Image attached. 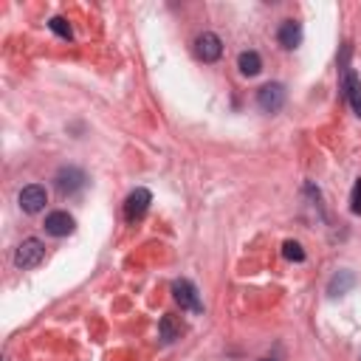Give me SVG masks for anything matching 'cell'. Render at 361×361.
I'll return each instance as SVG.
<instances>
[{
  "instance_id": "cell-1",
  "label": "cell",
  "mask_w": 361,
  "mask_h": 361,
  "mask_svg": "<svg viewBox=\"0 0 361 361\" xmlns=\"http://www.w3.org/2000/svg\"><path fill=\"white\" fill-rule=\"evenodd\" d=\"M43 260H46V246H43L40 240H34V237L23 240V243L17 246V251H15V266L23 268V271L37 268Z\"/></svg>"
},
{
  "instance_id": "cell-2",
  "label": "cell",
  "mask_w": 361,
  "mask_h": 361,
  "mask_svg": "<svg viewBox=\"0 0 361 361\" xmlns=\"http://www.w3.org/2000/svg\"><path fill=\"white\" fill-rule=\"evenodd\" d=\"M172 297H175V302H178L180 308L195 311V313L203 311V305H201V299H198V291H195V285H192L189 279H175V282H172Z\"/></svg>"
},
{
  "instance_id": "cell-3",
  "label": "cell",
  "mask_w": 361,
  "mask_h": 361,
  "mask_svg": "<svg viewBox=\"0 0 361 361\" xmlns=\"http://www.w3.org/2000/svg\"><path fill=\"white\" fill-rule=\"evenodd\" d=\"M195 54H198L203 62H218L221 54H223L221 37H218V34H212V31L198 34V40H195Z\"/></svg>"
},
{
  "instance_id": "cell-4",
  "label": "cell",
  "mask_w": 361,
  "mask_h": 361,
  "mask_svg": "<svg viewBox=\"0 0 361 361\" xmlns=\"http://www.w3.org/2000/svg\"><path fill=\"white\" fill-rule=\"evenodd\" d=\"M257 104H260V111H266V113L282 111V104H285V88H282L279 82L263 85L260 93H257Z\"/></svg>"
},
{
  "instance_id": "cell-5",
  "label": "cell",
  "mask_w": 361,
  "mask_h": 361,
  "mask_svg": "<svg viewBox=\"0 0 361 361\" xmlns=\"http://www.w3.org/2000/svg\"><path fill=\"white\" fill-rule=\"evenodd\" d=\"M150 203H153L150 189H136V192H130L127 201H124V214H127V221H130V223L141 221L144 214H147Z\"/></svg>"
},
{
  "instance_id": "cell-6",
  "label": "cell",
  "mask_w": 361,
  "mask_h": 361,
  "mask_svg": "<svg viewBox=\"0 0 361 361\" xmlns=\"http://www.w3.org/2000/svg\"><path fill=\"white\" fill-rule=\"evenodd\" d=\"M20 209L23 212H28V214H37V212H43V206H46V201H48V192H46V187H40V184H28V187H23V192H20Z\"/></svg>"
},
{
  "instance_id": "cell-7",
  "label": "cell",
  "mask_w": 361,
  "mask_h": 361,
  "mask_svg": "<svg viewBox=\"0 0 361 361\" xmlns=\"http://www.w3.org/2000/svg\"><path fill=\"white\" fill-rule=\"evenodd\" d=\"M54 184L62 195H71V192H77L82 184H85V172L80 167H62L57 175H54Z\"/></svg>"
},
{
  "instance_id": "cell-8",
  "label": "cell",
  "mask_w": 361,
  "mask_h": 361,
  "mask_svg": "<svg viewBox=\"0 0 361 361\" xmlns=\"http://www.w3.org/2000/svg\"><path fill=\"white\" fill-rule=\"evenodd\" d=\"M74 229H77V223H74V218H71L68 212H51L46 218V232L51 237H68Z\"/></svg>"
},
{
  "instance_id": "cell-9",
  "label": "cell",
  "mask_w": 361,
  "mask_h": 361,
  "mask_svg": "<svg viewBox=\"0 0 361 361\" xmlns=\"http://www.w3.org/2000/svg\"><path fill=\"white\" fill-rule=\"evenodd\" d=\"M277 40H279V46L282 48H297L299 43H302V26L297 23V20H282V26H279V31H277Z\"/></svg>"
},
{
  "instance_id": "cell-10",
  "label": "cell",
  "mask_w": 361,
  "mask_h": 361,
  "mask_svg": "<svg viewBox=\"0 0 361 361\" xmlns=\"http://www.w3.org/2000/svg\"><path fill=\"white\" fill-rule=\"evenodd\" d=\"M344 91H347V99H350V104H353V111H355V116L361 119V80L355 77V71H344Z\"/></svg>"
},
{
  "instance_id": "cell-11",
  "label": "cell",
  "mask_w": 361,
  "mask_h": 361,
  "mask_svg": "<svg viewBox=\"0 0 361 361\" xmlns=\"http://www.w3.org/2000/svg\"><path fill=\"white\" fill-rule=\"evenodd\" d=\"M237 68H240L243 77H257L260 71H263V59H260L257 51H243L237 57Z\"/></svg>"
},
{
  "instance_id": "cell-12",
  "label": "cell",
  "mask_w": 361,
  "mask_h": 361,
  "mask_svg": "<svg viewBox=\"0 0 361 361\" xmlns=\"http://www.w3.org/2000/svg\"><path fill=\"white\" fill-rule=\"evenodd\" d=\"M353 285H355V277H353L350 271H339V274L331 279V285H328V294H331V297H342V294L350 291Z\"/></svg>"
},
{
  "instance_id": "cell-13",
  "label": "cell",
  "mask_w": 361,
  "mask_h": 361,
  "mask_svg": "<svg viewBox=\"0 0 361 361\" xmlns=\"http://www.w3.org/2000/svg\"><path fill=\"white\" fill-rule=\"evenodd\" d=\"M158 331H161V339H164V342H175V339L180 336V322L167 313V316L161 319V324H158Z\"/></svg>"
},
{
  "instance_id": "cell-14",
  "label": "cell",
  "mask_w": 361,
  "mask_h": 361,
  "mask_svg": "<svg viewBox=\"0 0 361 361\" xmlns=\"http://www.w3.org/2000/svg\"><path fill=\"white\" fill-rule=\"evenodd\" d=\"M282 254H285V260H291V263H302L305 260V248L297 240H285L282 243Z\"/></svg>"
},
{
  "instance_id": "cell-15",
  "label": "cell",
  "mask_w": 361,
  "mask_h": 361,
  "mask_svg": "<svg viewBox=\"0 0 361 361\" xmlns=\"http://www.w3.org/2000/svg\"><path fill=\"white\" fill-rule=\"evenodd\" d=\"M48 26H51V31H54V34H59L62 40H71V34H74V31H71V26H68V20H65V17H51V23H48Z\"/></svg>"
},
{
  "instance_id": "cell-16",
  "label": "cell",
  "mask_w": 361,
  "mask_h": 361,
  "mask_svg": "<svg viewBox=\"0 0 361 361\" xmlns=\"http://www.w3.org/2000/svg\"><path fill=\"white\" fill-rule=\"evenodd\" d=\"M350 212H353V214H361V178H355L353 192H350Z\"/></svg>"
},
{
  "instance_id": "cell-17",
  "label": "cell",
  "mask_w": 361,
  "mask_h": 361,
  "mask_svg": "<svg viewBox=\"0 0 361 361\" xmlns=\"http://www.w3.org/2000/svg\"><path fill=\"white\" fill-rule=\"evenodd\" d=\"M263 361H271V358H263Z\"/></svg>"
}]
</instances>
